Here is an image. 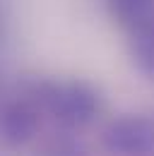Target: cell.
<instances>
[{
    "label": "cell",
    "mask_w": 154,
    "mask_h": 156,
    "mask_svg": "<svg viewBox=\"0 0 154 156\" xmlns=\"http://www.w3.org/2000/svg\"><path fill=\"white\" fill-rule=\"evenodd\" d=\"M38 94V106L65 127L87 125L99 111V96L84 82H48L41 84Z\"/></svg>",
    "instance_id": "cell-1"
},
{
    "label": "cell",
    "mask_w": 154,
    "mask_h": 156,
    "mask_svg": "<svg viewBox=\"0 0 154 156\" xmlns=\"http://www.w3.org/2000/svg\"><path fill=\"white\" fill-rule=\"evenodd\" d=\"M104 142L120 156H145L154 147V122L142 115L118 118L106 127Z\"/></svg>",
    "instance_id": "cell-2"
},
{
    "label": "cell",
    "mask_w": 154,
    "mask_h": 156,
    "mask_svg": "<svg viewBox=\"0 0 154 156\" xmlns=\"http://www.w3.org/2000/svg\"><path fill=\"white\" fill-rule=\"evenodd\" d=\"M41 106L31 98H17L12 103H7L0 113V135L7 144L19 147L27 144L29 139H34L38 132V122H41Z\"/></svg>",
    "instance_id": "cell-3"
},
{
    "label": "cell",
    "mask_w": 154,
    "mask_h": 156,
    "mask_svg": "<svg viewBox=\"0 0 154 156\" xmlns=\"http://www.w3.org/2000/svg\"><path fill=\"white\" fill-rule=\"evenodd\" d=\"M128 31H130V55L135 65L142 72L154 75V15L137 22Z\"/></svg>",
    "instance_id": "cell-4"
},
{
    "label": "cell",
    "mask_w": 154,
    "mask_h": 156,
    "mask_svg": "<svg viewBox=\"0 0 154 156\" xmlns=\"http://www.w3.org/2000/svg\"><path fill=\"white\" fill-rule=\"evenodd\" d=\"M108 10L125 29L154 15V0H108Z\"/></svg>",
    "instance_id": "cell-5"
},
{
    "label": "cell",
    "mask_w": 154,
    "mask_h": 156,
    "mask_svg": "<svg viewBox=\"0 0 154 156\" xmlns=\"http://www.w3.org/2000/svg\"><path fill=\"white\" fill-rule=\"evenodd\" d=\"M36 156H87L84 147L70 137H53L36 149Z\"/></svg>",
    "instance_id": "cell-6"
}]
</instances>
